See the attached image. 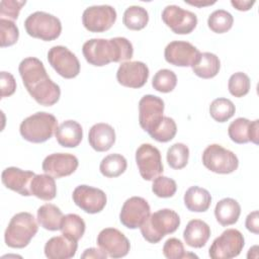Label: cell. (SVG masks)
<instances>
[{
    "label": "cell",
    "instance_id": "6da1fadb",
    "mask_svg": "<svg viewBox=\"0 0 259 259\" xmlns=\"http://www.w3.org/2000/svg\"><path fill=\"white\" fill-rule=\"evenodd\" d=\"M18 71L27 92L38 104L52 106L59 101L60 86L50 79L40 60L25 58L20 62Z\"/></svg>",
    "mask_w": 259,
    "mask_h": 259
},
{
    "label": "cell",
    "instance_id": "7a4b0ae2",
    "mask_svg": "<svg viewBox=\"0 0 259 259\" xmlns=\"http://www.w3.org/2000/svg\"><path fill=\"white\" fill-rule=\"evenodd\" d=\"M82 53L85 60L93 66L102 67L109 63H118L133 58L132 42L121 36L105 38H91L84 42Z\"/></svg>",
    "mask_w": 259,
    "mask_h": 259
},
{
    "label": "cell",
    "instance_id": "3957f363",
    "mask_svg": "<svg viewBox=\"0 0 259 259\" xmlns=\"http://www.w3.org/2000/svg\"><path fill=\"white\" fill-rule=\"evenodd\" d=\"M180 225L178 213L170 208H162L150 214L140 227L143 238L149 243H159L166 235L174 233Z\"/></svg>",
    "mask_w": 259,
    "mask_h": 259
},
{
    "label": "cell",
    "instance_id": "277c9868",
    "mask_svg": "<svg viewBox=\"0 0 259 259\" xmlns=\"http://www.w3.org/2000/svg\"><path fill=\"white\" fill-rule=\"evenodd\" d=\"M37 230V223L30 212H18L12 217L5 230V243L10 248H24L35 236Z\"/></svg>",
    "mask_w": 259,
    "mask_h": 259
},
{
    "label": "cell",
    "instance_id": "5b68a950",
    "mask_svg": "<svg viewBox=\"0 0 259 259\" xmlns=\"http://www.w3.org/2000/svg\"><path fill=\"white\" fill-rule=\"evenodd\" d=\"M58 127L55 115L48 112H36L24 118L19 126L21 137L34 144H39L52 138Z\"/></svg>",
    "mask_w": 259,
    "mask_h": 259
},
{
    "label": "cell",
    "instance_id": "8992f818",
    "mask_svg": "<svg viewBox=\"0 0 259 259\" xmlns=\"http://www.w3.org/2000/svg\"><path fill=\"white\" fill-rule=\"evenodd\" d=\"M24 27L28 35L46 41L58 38L62 32L60 19L44 11H35L27 16Z\"/></svg>",
    "mask_w": 259,
    "mask_h": 259
},
{
    "label": "cell",
    "instance_id": "52a82bcc",
    "mask_svg": "<svg viewBox=\"0 0 259 259\" xmlns=\"http://www.w3.org/2000/svg\"><path fill=\"white\" fill-rule=\"evenodd\" d=\"M202 163L205 168L218 174H230L239 166L238 157L219 144H211L205 148Z\"/></svg>",
    "mask_w": 259,
    "mask_h": 259
},
{
    "label": "cell",
    "instance_id": "ba28073f",
    "mask_svg": "<svg viewBox=\"0 0 259 259\" xmlns=\"http://www.w3.org/2000/svg\"><path fill=\"white\" fill-rule=\"evenodd\" d=\"M244 245L245 240L240 231L227 229L213 240L208 255L211 259H231L241 253Z\"/></svg>",
    "mask_w": 259,
    "mask_h": 259
},
{
    "label": "cell",
    "instance_id": "9c48e42d",
    "mask_svg": "<svg viewBox=\"0 0 259 259\" xmlns=\"http://www.w3.org/2000/svg\"><path fill=\"white\" fill-rule=\"evenodd\" d=\"M136 162L140 175L147 181H152L163 172L160 151L151 144H142L136 151Z\"/></svg>",
    "mask_w": 259,
    "mask_h": 259
},
{
    "label": "cell",
    "instance_id": "30bf717a",
    "mask_svg": "<svg viewBox=\"0 0 259 259\" xmlns=\"http://www.w3.org/2000/svg\"><path fill=\"white\" fill-rule=\"evenodd\" d=\"M48 61L63 78L72 79L80 73V63L75 54L63 46H55L48 52Z\"/></svg>",
    "mask_w": 259,
    "mask_h": 259
},
{
    "label": "cell",
    "instance_id": "8fae6325",
    "mask_svg": "<svg viewBox=\"0 0 259 259\" xmlns=\"http://www.w3.org/2000/svg\"><path fill=\"white\" fill-rule=\"evenodd\" d=\"M116 20V11L110 5H95L86 8L82 14L84 27L91 32L108 30Z\"/></svg>",
    "mask_w": 259,
    "mask_h": 259
},
{
    "label": "cell",
    "instance_id": "7c38bea8",
    "mask_svg": "<svg viewBox=\"0 0 259 259\" xmlns=\"http://www.w3.org/2000/svg\"><path fill=\"white\" fill-rule=\"evenodd\" d=\"M162 20L177 34H188L196 27L197 16L177 5H168L162 11Z\"/></svg>",
    "mask_w": 259,
    "mask_h": 259
},
{
    "label": "cell",
    "instance_id": "4fadbf2b",
    "mask_svg": "<svg viewBox=\"0 0 259 259\" xmlns=\"http://www.w3.org/2000/svg\"><path fill=\"white\" fill-rule=\"evenodd\" d=\"M164 101L152 94L145 95L139 102V122L148 134L152 132L163 118Z\"/></svg>",
    "mask_w": 259,
    "mask_h": 259
},
{
    "label": "cell",
    "instance_id": "5bb4252c",
    "mask_svg": "<svg viewBox=\"0 0 259 259\" xmlns=\"http://www.w3.org/2000/svg\"><path fill=\"white\" fill-rule=\"evenodd\" d=\"M150 211V205L145 198L133 196L124 201L119 213V221L128 229H138L149 218Z\"/></svg>",
    "mask_w": 259,
    "mask_h": 259
},
{
    "label": "cell",
    "instance_id": "9a60e30c",
    "mask_svg": "<svg viewBox=\"0 0 259 259\" xmlns=\"http://www.w3.org/2000/svg\"><path fill=\"white\" fill-rule=\"evenodd\" d=\"M73 201L87 213L100 212L106 205L107 197L103 190L89 185L77 186L72 194Z\"/></svg>",
    "mask_w": 259,
    "mask_h": 259
},
{
    "label": "cell",
    "instance_id": "2e32d148",
    "mask_svg": "<svg viewBox=\"0 0 259 259\" xmlns=\"http://www.w3.org/2000/svg\"><path fill=\"white\" fill-rule=\"evenodd\" d=\"M98 247L111 258H121L127 255L131 244L128 239L117 229L105 228L97 236Z\"/></svg>",
    "mask_w": 259,
    "mask_h": 259
},
{
    "label": "cell",
    "instance_id": "e0dca14e",
    "mask_svg": "<svg viewBox=\"0 0 259 259\" xmlns=\"http://www.w3.org/2000/svg\"><path fill=\"white\" fill-rule=\"evenodd\" d=\"M200 56V52L192 44L183 40L169 42L164 51L167 63L177 67H192Z\"/></svg>",
    "mask_w": 259,
    "mask_h": 259
},
{
    "label": "cell",
    "instance_id": "ac0fdd59",
    "mask_svg": "<svg viewBox=\"0 0 259 259\" xmlns=\"http://www.w3.org/2000/svg\"><path fill=\"white\" fill-rule=\"evenodd\" d=\"M149 78L148 66L139 61L123 62L118 67L116 72V79L118 83L128 88L143 87Z\"/></svg>",
    "mask_w": 259,
    "mask_h": 259
},
{
    "label": "cell",
    "instance_id": "d6986e66",
    "mask_svg": "<svg viewBox=\"0 0 259 259\" xmlns=\"http://www.w3.org/2000/svg\"><path fill=\"white\" fill-rule=\"evenodd\" d=\"M78 165L76 156L69 153H54L45 158L41 168L46 174L54 178H62L73 174Z\"/></svg>",
    "mask_w": 259,
    "mask_h": 259
},
{
    "label": "cell",
    "instance_id": "ffe728a7",
    "mask_svg": "<svg viewBox=\"0 0 259 259\" xmlns=\"http://www.w3.org/2000/svg\"><path fill=\"white\" fill-rule=\"evenodd\" d=\"M259 120L253 121L245 117H238L228 127L230 139L236 144H246L252 142L258 144L259 138Z\"/></svg>",
    "mask_w": 259,
    "mask_h": 259
},
{
    "label": "cell",
    "instance_id": "44dd1931",
    "mask_svg": "<svg viewBox=\"0 0 259 259\" xmlns=\"http://www.w3.org/2000/svg\"><path fill=\"white\" fill-rule=\"evenodd\" d=\"M35 174L32 171L21 170L17 167H8L1 174L2 183L10 190H13L23 196H29L30 183Z\"/></svg>",
    "mask_w": 259,
    "mask_h": 259
},
{
    "label": "cell",
    "instance_id": "7402d4cb",
    "mask_svg": "<svg viewBox=\"0 0 259 259\" xmlns=\"http://www.w3.org/2000/svg\"><path fill=\"white\" fill-rule=\"evenodd\" d=\"M88 142L97 152L108 151L115 143L114 128L108 123H95L89 130Z\"/></svg>",
    "mask_w": 259,
    "mask_h": 259
},
{
    "label": "cell",
    "instance_id": "603a6c76",
    "mask_svg": "<svg viewBox=\"0 0 259 259\" xmlns=\"http://www.w3.org/2000/svg\"><path fill=\"white\" fill-rule=\"evenodd\" d=\"M78 244L65 236L51 238L45 245V255L49 259H69L75 256Z\"/></svg>",
    "mask_w": 259,
    "mask_h": 259
},
{
    "label": "cell",
    "instance_id": "cb8c5ba5",
    "mask_svg": "<svg viewBox=\"0 0 259 259\" xmlns=\"http://www.w3.org/2000/svg\"><path fill=\"white\" fill-rule=\"evenodd\" d=\"M57 142L64 148H75L79 146L83 138V130L76 120H65L58 125L55 132Z\"/></svg>",
    "mask_w": 259,
    "mask_h": 259
},
{
    "label": "cell",
    "instance_id": "d4e9b609",
    "mask_svg": "<svg viewBox=\"0 0 259 259\" xmlns=\"http://www.w3.org/2000/svg\"><path fill=\"white\" fill-rule=\"evenodd\" d=\"M210 237L209 226L201 220H191L183 232L185 243L193 248L203 247Z\"/></svg>",
    "mask_w": 259,
    "mask_h": 259
},
{
    "label": "cell",
    "instance_id": "484cf974",
    "mask_svg": "<svg viewBox=\"0 0 259 259\" xmlns=\"http://www.w3.org/2000/svg\"><path fill=\"white\" fill-rule=\"evenodd\" d=\"M183 199L186 208L193 212L206 211L211 203L210 193L199 186L189 187L186 190Z\"/></svg>",
    "mask_w": 259,
    "mask_h": 259
},
{
    "label": "cell",
    "instance_id": "4316f807",
    "mask_svg": "<svg viewBox=\"0 0 259 259\" xmlns=\"http://www.w3.org/2000/svg\"><path fill=\"white\" fill-rule=\"evenodd\" d=\"M241 214V206L234 198L226 197L221 199L214 207L217 221L224 227L234 225Z\"/></svg>",
    "mask_w": 259,
    "mask_h": 259
},
{
    "label": "cell",
    "instance_id": "83f0119b",
    "mask_svg": "<svg viewBox=\"0 0 259 259\" xmlns=\"http://www.w3.org/2000/svg\"><path fill=\"white\" fill-rule=\"evenodd\" d=\"M30 193L46 201L54 199L57 195L55 178L49 174H35L30 183Z\"/></svg>",
    "mask_w": 259,
    "mask_h": 259
},
{
    "label": "cell",
    "instance_id": "f1b7e54d",
    "mask_svg": "<svg viewBox=\"0 0 259 259\" xmlns=\"http://www.w3.org/2000/svg\"><path fill=\"white\" fill-rule=\"evenodd\" d=\"M191 68L196 76L202 79H210L220 72L221 62L219 57L212 53H200L198 60Z\"/></svg>",
    "mask_w": 259,
    "mask_h": 259
},
{
    "label": "cell",
    "instance_id": "f546056e",
    "mask_svg": "<svg viewBox=\"0 0 259 259\" xmlns=\"http://www.w3.org/2000/svg\"><path fill=\"white\" fill-rule=\"evenodd\" d=\"M37 222L46 230L57 231L61 229L64 218L62 210L53 203H46L37 209Z\"/></svg>",
    "mask_w": 259,
    "mask_h": 259
},
{
    "label": "cell",
    "instance_id": "4dcf8cb0",
    "mask_svg": "<svg viewBox=\"0 0 259 259\" xmlns=\"http://www.w3.org/2000/svg\"><path fill=\"white\" fill-rule=\"evenodd\" d=\"M85 229V222L80 215L76 213H68L63 218L60 230L63 236L78 242L83 237Z\"/></svg>",
    "mask_w": 259,
    "mask_h": 259
},
{
    "label": "cell",
    "instance_id": "1f68e13d",
    "mask_svg": "<svg viewBox=\"0 0 259 259\" xmlns=\"http://www.w3.org/2000/svg\"><path fill=\"white\" fill-rule=\"evenodd\" d=\"M127 167L126 159L120 154H110L102 159L99 170L101 174L108 178H114L121 175Z\"/></svg>",
    "mask_w": 259,
    "mask_h": 259
},
{
    "label": "cell",
    "instance_id": "d6a6232c",
    "mask_svg": "<svg viewBox=\"0 0 259 259\" xmlns=\"http://www.w3.org/2000/svg\"><path fill=\"white\" fill-rule=\"evenodd\" d=\"M149 21V14L148 11L138 5L130 6L125 9L123 16H122V22L128 29L132 30H141L148 24Z\"/></svg>",
    "mask_w": 259,
    "mask_h": 259
},
{
    "label": "cell",
    "instance_id": "836d02e7",
    "mask_svg": "<svg viewBox=\"0 0 259 259\" xmlns=\"http://www.w3.org/2000/svg\"><path fill=\"white\" fill-rule=\"evenodd\" d=\"M236 111V107L234 103L224 97L217 98L212 100L209 105V113L210 116L218 122H225L230 119Z\"/></svg>",
    "mask_w": 259,
    "mask_h": 259
},
{
    "label": "cell",
    "instance_id": "e575fe53",
    "mask_svg": "<svg viewBox=\"0 0 259 259\" xmlns=\"http://www.w3.org/2000/svg\"><path fill=\"white\" fill-rule=\"evenodd\" d=\"M234 23L233 15L224 10H214L207 18V25L215 33H225L230 30Z\"/></svg>",
    "mask_w": 259,
    "mask_h": 259
},
{
    "label": "cell",
    "instance_id": "d590c367",
    "mask_svg": "<svg viewBox=\"0 0 259 259\" xmlns=\"http://www.w3.org/2000/svg\"><path fill=\"white\" fill-rule=\"evenodd\" d=\"M189 149L182 143H176L172 145L166 155L168 165L176 170L184 168L188 163Z\"/></svg>",
    "mask_w": 259,
    "mask_h": 259
},
{
    "label": "cell",
    "instance_id": "8d00e7d4",
    "mask_svg": "<svg viewBox=\"0 0 259 259\" xmlns=\"http://www.w3.org/2000/svg\"><path fill=\"white\" fill-rule=\"evenodd\" d=\"M177 133V125L173 118L163 116L159 124L149 133L152 139L160 143H167L171 141Z\"/></svg>",
    "mask_w": 259,
    "mask_h": 259
},
{
    "label": "cell",
    "instance_id": "74e56055",
    "mask_svg": "<svg viewBox=\"0 0 259 259\" xmlns=\"http://www.w3.org/2000/svg\"><path fill=\"white\" fill-rule=\"evenodd\" d=\"M177 84L176 74L169 69H161L159 70L153 77L152 86L155 90L168 93L174 90Z\"/></svg>",
    "mask_w": 259,
    "mask_h": 259
},
{
    "label": "cell",
    "instance_id": "f35d334b",
    "mask_svg": "<svg viewBox=\"0 0 259 259\" xmlns=\"http://www.w3.org/2000/svg\"><path fill=\"white\" fill-rule=\"evenodd\" d=\"M251 87L250 78L243 72L233 74L228 82V89L235 97H243L248 94Z\"/></svg>",
    "mask_w": 259,
    "mask_h": 259
},
{
    "label": "cell",
    "instance_id": "ab89813d",
    "mask_svg": "<svg viewBox=\"0 0 259 259\" xmlns=\"http://www.w3.org/2000/svg\"><path fill=\"white\" fill-rule=\"evenodd\" d=\"M19 37V30L16 24L9 19L0 18V46L1 48L14 45Z\"/></svg>",
    "mask_w": 259,
    "mask_h": 259
},
{
    "label": "cell",
    "instance_id": "60d3db41",
    "mask_svg": "<svg viewBox=\"0 0 259 259\" xmlns=\"http://www.w3.org/2000/svg\"><path fill=\"white\" fill-rule=\"evenodd\" d=\"M177 190V185L175 180L166 177V176H158L153 180L152 191L154 194L161 198L172 197Z\"/></svg>",
    "mask_w": 259,
    "mask_h": 259
},
{
    "label": "cell",
    "instance_id": "b9f144b4",
    "mask_svg": "<svg viewBox=\"0 0 259 259\" xmlns=\"http://www.w3.org/2000/svg\"><path fill=\"white\" fill-rule=\"evenodd\" d=\"M163 254L168 259H181V258H187L188 256L196 257V255L185 253L184 246L182 242L177 238H170L168 239L164 246H163Z\"/></svg>",
    "mask_w": 259,
    "mask_h": 259
},
{
    "label": "cell",
    "instance_id": "7bdbcfd3",
    "mask_svg": "<svg viewBox=\"0 0 259 259\" xmlns=\"http://www.w3.org/2000/svg\"><path fill=\"white\" fill-rule=\"evenodd\" d=\"M26 1L17 0H2L0 2V15L1 18L7 17L9 20L17 19L21 8L25 5Z\"/></svg>",
    "mask_w": 259,
    "mask_h": 259
},
{
    "label": "cell",
    "instance_id": "ee69618b",
    "mask_svg": "<svg viewBox=\"0 0 259 259\" xmlns=\"http://www.w3.org/2000/svg\"><path fill=\"white\" fill-rule=\"evenodd\" d=\"M1 78V97H8L12 95L16 90V82L12 74L9 72L2 71L0 74Z\"/></svg>",
    "mask_w": 259,
    "mask_h": 259
},
{
    "label": "cell",
    "instance_id": "f6af8a7d",
    "mask_svg": "<svg viewBox=\"0 0 259 259\" xmlns=\"http://www.w3.org/2000/svg\"><path fill=\"white\" fill-rule=\"evenodd\" d=\"M245 226L248 231H250L253 234L259 233V213L258 210H254L250 212L246 218Z\"/></svg>",
    "mask_w": 259,
    "mask_h": 259
},
{
    "label": "cell",
    "instance_id": "bcb514c9",
    "mask_svg": "<svg viewBox=\"0 0 259 259\" xmlns=\"http://www.w3.org/2000/svg\"><path fill=\"white\" fill-rule=\"evenodd\" d=\"M107 257V254L103 252L101 249L97 248H89L84 251L81 255V258H95V259H104Z\"/></svg>",
    "mask_w": 259,
    "mask_h": 259
},
{
    "label": "cell",
    "instance_id": "7dc6e473",
    "mask_svg": "<svg viewBox=\"0 0 259 259\" xmlns=\"http://www.w3.org/2000/svg\"><path fill=\"white\" fill-rule=\"evenodd\" d=\"M231 4L239 11L250 10L251 7L255 4L254 0H232Z\"/></svg>",
    "mask_w": 259,
    "mask_h": 259
},
{
    "label": "cell",
    "instance_id": "c3c4849f",
    "mask_svg": "<svg viewBox=\"0 0 259 259\" xmlns=\"http://www.w3.org/2000/svg\"><path fill=\"white\" fill-rule=\"evenodd\" d=\"M186 3L193 5V6H197V7H203V6H207V5H212L215 3V1H185Z\"/></svg>",
    "mask_w": 259,
    "mask_h": 259
}]
</instances>
